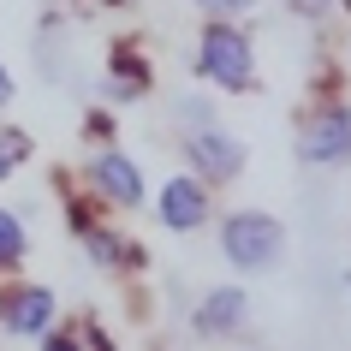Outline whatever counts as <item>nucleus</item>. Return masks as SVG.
<instances>
[{
	"instance_id": "nucleus-1",
	"label": "nucleus",
	"mask_w": 351,
	"mask_h": 351,
	"mask_svg": "<svg viewBox=\"0 0 351 351\" xmlns=\"http://www.w3.org/2000/svg\"><path fill=\"white\" fill-rule=\"evenodd\" d=\"M226 256L239 262V268H268V262L286 250V232H280V221H268V215H232L221 232Z\"/></svg>"
},
{
	"instance_id": "nucleus-2",
	"label": "nucleus",
	"mask_w": 351,
	"mask_h": 351,
	"mask_svg": "<svg viewBox=\"0 0 351 351\" xmlns=\"http://www.w3.org/2000/svg\"><path fill=\"white\" fill-rule=\"evenodd\" d=\"M203 72L226 90H244L250 84V42L232 30V24H208L203 36Z\"/></svg>"
},
{
	"instance_id": "nucleus-3",
	"label": "nucleus",
	"mask_w": 351,
	"mask_h": 351,
	"mask_svg": "<svg viewBox=\"0 0 351 351\" xmlns=\"http://www.w3.org/2000/svg\"><path fill=\"white\" fill-rule=\"evenodd\" d=\"M351 149V113L339 108V113H322L315 119V131L304 137V161H339Z\"/></svg>"
},
{
	"instance_id": "nucleus-4",
	"label": "nucleus",
	"mask_w": 351,
	"mask_h": 351,
	"mask_svg": "<svg viewBox=\"0 0 351 351\" xmlns=\"http://www.w3.org/2000/svg\"><path fill=\"white\" fill-rule=\"evenodd\" d=\"M95 173V185L108 191L113 203H125V208H137V197H143V173L125 161V155H101V161L90 167Z\"/></svg>"
},
{
	"instance_id": "nucleus-5",
	"label": "nucleus",
	"mask_w": 351,
	"mask_h": 351,
	"mask_svg": "<svg viewBox=\"0 0 351 351\" xmlns=\"http://www.w3.org/2000/svg\"><path fill=\"white\" fill-rule=\"evenodd\" d=\"M54 322V298L42 292V286H24V292L6 298V328L12 333H42Z\"/></svg>"
},
{
	"instance_id": "nucleus-6",
	"label": "nucleus",
	"mask_w": 351,
	"mask_h": 351,
	"mask_svg": "<svg viewBox=\"0 0 351 351\" xmlns=\"http://www.w3.org/2000/svg\"><path fill=\"white\" fill-rule=\"evenodd\" d=\"M161 221L179 226V232H191V226L203 221V185H197V179H173V185L161 191Z\"/></svg>"
},
{
	"instance_id": "nucleus-7",
	"label": "nucleus",
	"mask_w": 351,
	"mask_h": 351,
	"mask_svg": "<svg viewBox=\"0 0 351 351\" xmlns=\"http://www.w3.org/2000/svg\"><path fill=\"white\" fill-rule=\"evenodd\" d=\"M191 155H197L203 173H215V179H232L239 161H244V149L232 143V137H215V131H197V137H191Z\"/></svg>"
},
{
	"instance_id": "nucleus-8",
	"label": "nucleus",
	"mask_w": 351,
	"mask_h": 351,
	"mask_svg": "<svg viewBox=\"0 0 351 351\" xmlns=\"http://www.w3.org/2000/svg\"><path fill=\"white\" fill-rule=\"evenodd\" d=\"M244 322V292H215L203 304V315H197V328L203 333H221V328H239Z\"/></svg>"
},
{
	"instance_id": "nucleus-9",
	"label": "nucleus",
	"mask_w": 351,
	"mask_h": 351,
	"mask_svg": "<svg viewBox=\"0 0 351 351\" xmlns=\"http://www.w3.org/2000/svg\"><path fill=\"white\" fill-rule=\"evenodd\" d=\"M19 256H24V226L12 221L6 208H0V268H12Z\"/></svg>"
},
{
	"instance_id": "nucleus-10",
	"label": "nucleus",
	"mask_w": 351,
	"mask_h": 351,
	"mask_svg": "<svg viewBox=\"0 0 351 351\" xmlns=\"http://www.w3.org/2000/svg\"><path fill=\"white\" fill-rule=\"evenodd\" d=\"M24 149H30V143H24L19 131H0V179H6V173L24 161Z\"/></svg>"
},
{
	"instance_id": "nucleus-11",
	"label": "nucleus",
	"mask_w": 351,
	"mask_h": 351,
	"mask_svg": "<svg viewBox=\"0 0 351 351\" xmlns=\"http://www.w3.org/2000/svg\"><path fill=\"white\" fill-rule=\"evenodd\" d=\"M203 6H215V12H239V6H250V0H203Z\"/></svg>"
},
{
	"instance_id": "nucleus-12",
	"label": "nucleus",
	"mask_w": 351,
	"mask_h": 351,
	"mask_svg": "<svg viewBox=\"0 0 351 351\" xmlns=\"http://www.w3.org/2000/svg\"><path fill=\"white\" fill-rule=\"evenodd\" d=\"M0 101H12V77L0 72Z\"/></svg>"
},
{
	"instance_id": "nucleus-13",
	"label": "nucleus",
	"mask_w": 351,
	"mask_h": 351,
	"mask_svg": "<svg viewBox=\"0 0 351 351\" xmlns=\"http://www.w3.org/2000/svg\"><path fill=\"white\" fill-rule=\"evenodd\" d=\"M298 6H304V12H315V6H322V0H298Z\"/></svg>"
}]
</instances>
